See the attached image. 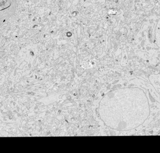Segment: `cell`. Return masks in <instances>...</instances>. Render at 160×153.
<instances>
[{
	"label": "cell",
	"mask_w": 160,
	"mask_h": 153,
	"mask_svg": "<svg viewBox=\"0 0 160 153\" xmlns=\"http://www.w3.org/2000/svg\"><path fill=\"white\" fill-rule=\"evenodd\" d=\"M156 38H157V44L160 48V28L157 31L156 33Z\"/></svg>",
	"instance_id": "obj_2"
},
{
	"label": "cell",
	"mask_w": 160,
	"mask_h": 153,
	"mask_svg": "<svg viewBox=\"0 0 160 153\" xmlns=\"http://www.w3.org/2000/svg\"><path fill=\"white\" fill-rule=\"evenodd\" d=\"M98 112L107 127L119 131L132 130L143 124L149 117V101L139 88L116 89L103 97Z\"/></svg>",
	"instance_id": "obj_1"
}]
</instances>
